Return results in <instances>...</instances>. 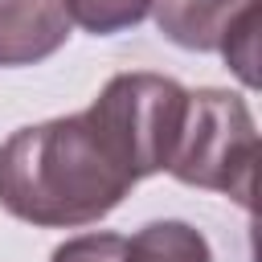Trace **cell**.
<instances>
[{"label":"cell","instance_id":"7a4b0ae2","mask_svg":"<svg viewBox=\"0 0 262 262\" xmlns=\"http://www.w3.org/2000/svg\"><path fill=\"white\" fill-rule=\"evenodd\" d=\"M168 172L180 184L225 192L242 209H250L258 172V127L246 98L217 86L188 90Z\"/></svg>","mask_w":262,"mask_h":262},{"label":"cell","instance_id":"ba28073f","mask_svg":"<svg viewBox=\"0 0 262 262\" xmlns=\"http://www.w3.org/2000/svg\"><path fill=\"white\" fill-rule=\"evenodd\" d=\"M127 237L119 233H82L53 250V262H123Z\"/></svg>","mask_w":262,"mask_h":262},{"label":"cell","instance_id":"52a82bcc","mask_svg":"<svg viewBox=\"0 0 262 262\" xmlns=\"http://www.w3.org/2000/svg\"><path fill=\"white\" fill-rule=\"evenodd\" d=\"M221 57L233 66V74L246 82V86H258V8L254 12H246L237 25H233V33L225 37V45H221Z\"/></svg>","mask_w":262,"mask_h":262},{"label":"cell","instance_id":"8992f818","mask_svg":"<svg viewBox=\"0 0 262 262\" xmlns=\"http://www.w3.org/2000/svg\"><path fill=\"white\" fill-rule=\"evenodd\" d=\"M66 8H70V20L82 25L86 33L111 37L139 25L151 12V0H66Z\"/></svg>","mask_w":262,"mask_h":262},{"label":"cell","instance_id":"5b68a950","mask_svg":"<svg viewBox=\"0 0 262 262\" xmlns=\"http://www.w3.org/2000/svg\"><path fill=\"white\" fill-rule=\"evenodd\" d=\"M123 262H213V250L188 221H151L127 237Z\"/></svg>","mask_w":262,"mask_h":262},{"label":"cell","instance_id":"277c9868","mask_svg":"<svg viewBox=\"0 0 262 262\" xmlns=\"http://www.w3.org/2000/svg\"><path fill=\"white\" fill-rule=\"evenodd\" d=\"M254 8L258 0H151L160 33L172 45L196 53H221L233 25Z\"/></svg>","mask_w":262,"mask_h":262},{"label":"cell","instance_id":"6da1fadb","mask_svg":"<svg viewBox=\"0 0 262 262\" xmlns=\"http://www.w3.org/2000/svg\"><path fill=\"white\" fill-rule=\"evenodd\" d=\"M139 180L131 147L98 102L20 127L0 143V205L29 225H90L119 209Z\"/></svg>","mask_w":262,"mask_h":262},{"label":"cell","instance_id":"3957f363","mask_svg":"<svg viewBox=\"0 0 262 262\" xmlns=\"http://www.w3.org/2000/svg\"><path fill=\"white\" fill-rule=\"evenodd\" d=\"M66 0H0V66H33L70 37Z\"/></svg>","mask_w":262,"mask_h":262}]
</instances>
